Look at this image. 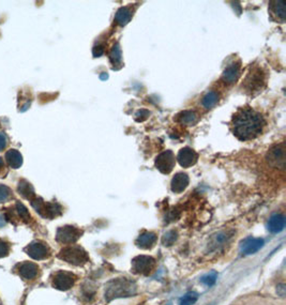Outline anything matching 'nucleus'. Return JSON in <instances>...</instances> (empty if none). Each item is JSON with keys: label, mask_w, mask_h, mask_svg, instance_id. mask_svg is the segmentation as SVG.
Here are the masks:
<instances>
[{"label": "nucleus", "mask_w": 286, "mask_h": 305, "mask_svg": "<svg viewBox=\"0 0 286 305\" xmlns=\"http://www.w3.org/2000/svg\"><path fill=\"white\" fill-rule=\"evenodd\" d=\"M31 206L44 218L51 219L54 218L59 217L62 213V208L57 202H47L44 201L41 197L33 198L31 200Z\"/></svg>", "instance_id": "nucleus-4"}, {"label": "nucleus", "mask_w": 286, "mask_h": 305, "mask_svg": "<svg viewBox=\"0 0 286 305\" xmlns=\"http://www.w3.org/2000/svg\"><path fill=\"white\" fill-rule=\"evenodd\" d=\"M177 160H178L182 167L188 168L193 166L197 162L198 154L192 148L186 147V148H182L179 151L178 155H177Z\"/></svg>", "instance_id": "nucleus-12"}, {"label": "nucleus", "mask_w": 286, "mask_h": 305, "mask_svg": "<svg viewBox=\"0 0 286 305\" xmlns=\"http://www.w3.org/2000/svg\"><path fill=\"white\" fill-rule=\"evenodd\" d=\"M232 238L231 235H228L227 233H219L218 235H215L213 239V242H211V246H214V248H216L218 246H222L225 244V242H227Z\"/></svg>", "instance_id": "nucleus-28"}, {"label": "nucleus", "mask_w": 286, "mask_h": 305, "mask_svg": "<svg viewBox=\"0 0 286 305\" xmlns=\"http://www.w3.org/2000/svg\"><path fill=\"white\" fill-rule=\"evenodd\" d=\"M189 182H190V179H189V176L187 174L178 173L175 174L173 179H171L170 189L175 194H180L188 188Z\"/></svg>", "instance_id": "nucleus-13"}, {"label": "nucleus", "mask_w": 286, "mask_h": 305, "mask_svg": "<svg viewBox=\"0 0 286 305\" xmlns=\"http://www.w3.org/2000/svg\"><path fill=\"white\" fill-rule=\"evenodd\" d=\"M156 267V259L151 256L140 255L132 259V271L135 274L149 275Z\"/></svg>", "instance_id": "nucleus-6"}, {"label": "nucleus", "mask_w": 286, "mask_h": 305, "mask_svg": "<svg viewBox=\"0 0 286 305\" xmlns=\"http://www.w3.org/2000/svg\"><path fill=\"white\" fill-rule=\"evenodd\" d=\"M3 171H4V164H3V161H2L1 157H0V176H1V174Z\"/></svg>", "instance_id": "nucleus-37"}, {"label": "nucleus", "mask_w": 286, "mask_h": 305, "mask_svg": "<svg viewBox=\"0 0 286 305\" xmlns=\"http://www.w3.org/2000/svg\"><path fill=\"white\" fill-rule=\"evenodd\" d=\"M179 120L181 123L186 124V126H193V124H195L197 122L198 117L196 115V112H194L192 110H185L179 115Z\"/></svg>", "instance_id": "nucleus-23"}, {"label": "nucleus", "mask_w": 286, "mask_h": 305, "mask_svg": "<svg viewBox=\"0 0 286 305\" xmlns=\"http://www.w3.org/2000/svg\"><path fill=\"white\" fill-rule=\"evenodd\" d=\"M8 218H5V216L3 213H0V227H2V226L5 225V223H7Z\"/></svg>", "instance_id": "nucleus-36"}, {"label": "nucleus", "mask_w": 286, "mask_h": 305, "mask_svg": "<svg viewBox=\"0 0 286 305\" xmlns=\"http://www.w3.org/2000/svg\"><path fill=\"white\" fill-rule=\"evenodd\" d=\"M76 276L72 272H68V271H58V272L53 276L51 283H53V286L56 289L66 291L74 286Z\"/></svg>", "instance_id": "nucleus-7"}, {"label": "nucleus", "mask_w": 286, "mask_h": 305, "mask_svg": "<svg viewBox=\"0 0 286 305\" xmlns=\"http://www.w3.org/2000/svg\"><path fill=\"white\" fill-rule=\"evenodd\" d=\"M12 196H13L12 191H11L10 188L3 184H0V203H3L10 200L12 198Z\"/></svg>", "instance_id": "nucleus-31"}, {"label": "nucleus", "mask_w": 286, "mask_h": 305, "mask_svg": "<svg viewBox=\"0 0 286 305\" xmlns=\"http://www.w3.org/2000/svg\"><path fill=\"white\" fill-rule=\"evenodd\" d=\"M216 280H218V273H216L215 271H213V272L204 275L201 279V282L204 285L211 287L216 283Z\"/></svg>", "instance_id": "nucleus-30"}, {"label": "nucleus", "mask_w": 286, "mask_h": 305, "mask_svg": "<svg viewBox=\"0 0 286 305\" xmlns=\"http://www.w3.org/2000/svg\"><path fill=\"white\" fill-rule=\"evenodd\" d=\"M110 60L113 65L114 70H119L122 65V55H121V48H120L119 43H115L113 45L110 53Z\"/></svg>", "instance_id": "nucleus-20"}, {"label": "nucleus", "mask_w": 286, "mask_h": 305, "mask_svg": "<svg viewBox=\"0 0 286 305\" xmlns=\"http://www.w3.org/2000/svg\"><path fill=\"white\" fill-rule=\"evenodd\" d=\"M9 254V244L0 240V258L8 256Z\"/></svg>", "instance_id": "nucleus-33"}, {"label": "nucleus", "mask_w": 286, "mask_h": 305, "mask_svg": "<svg viewBox=\"0 0 286 305\" xmlns=\"http://www.w3.org/2000/svg\"><path fill=\"white\" fill-rule=\"evenodd\" d=\"M132 11L128 7L120 8L115 15V21L119 26H125L132 19Z\"/></svg>", "instance_id": "nucleus-22"}, {"label": "nucleus", "mask_w": 286, "mask_h": 305, "mask_svg": "<svg viewBox=\"0 0 286 305\" xmlns=\"http://www.w3.org/2000/svg\"><path fill=\"white\" fill-rule=\"evenodd\" d=\"M156 167L158 168L159 172H161L164 174H168L173 171L176 164L175 155L173 151L167 150L163 151L162 153H160L156 159Z\"/></svg>", "instance_id": "nucleus-8"}, {"label": "nucleus", "mask_w": 286, "mask_h": 305, "mask_svg": "<svg viewBox=\"0 0 286 305\" xmlns=\"http://www.w3.org/2000/svg\"><path fill=\"white\" fill-rule=\"evenodd\" d=\"M5 160H7L8 165L13 169L20 168L23 164V156L20 153V151L15 149H10L5 153Z\"/></svg>", "instance_id": "nucleus-21"}, {"label": "nucleus", "mask_w": 286, "mask_h": 305, "mask_svg": "<svg viewBox=\"0 0 286 305\" xmlns=\"http://www.w3.org/2000/svg\"><path fill=\"white\" fill-rule=\"evenodd\" d=\"M285 159V153H284V146L279 145L274 146L270 149V151L268 152V161H269L272 165L279 166L280 164L284 165V160Z\"/></svg>", "instance_id": "nucleus-17"}, {"label": "nucleus", "mask_w": 286, "mask_h": 305, "mask_svg": "<svg viewBox=\"0 0 286 305\" xmlns=\"http://www.w3.org/2000/svg\"><path fill=\"white\" fill-rule=\"evenodd\" d=\"M198 300V295L194 291H189L179 299V305H194Z\"/></svg>", "instance_id": "nucleus-27"}, {"label": "nucleus", "mask_w": 286, "mask_h": 305, "mask_svg": "<svg viewBox=\"0 0 286 305\" xmlns=\"http://www.w3.org/2000/svg\"><path fill=\"white\" fill-rule=\"evenodd\" d=\"M265 126V118L261 115V112L254 110L251 107L239 109L234 115L232 120V131L234 135L242 142L259 137L264 131Z\"/></svg>", "instance_id": "nucleus-1"}, {"label": "nucleus", "mask_w": 286, "mask_h": 305, "mask_svg": "<svg viewBox=\"0 0 286 305\" xmlns=\"http://www.w3.org/2000/svg\"><path fill=\"white\" fill-rule=\"evenodd\" d=\"M93 54L95 57H100V56L104 54V46H103V45H96V46L94 47Z\"/></svg>", "instance_id": "nucleus-34"}, {"label": "nucleus", "mask_w": 286, "mask_h": 305, "mask_svg": "<svg viewBox=\"0 0 286 305\" xmlns=\"http://www.w3.org/2000/svg\"><path fill=\"white\" fill-rule=\"evenodd\" d=\"M244 83V87L249 92H260V90H262V85L265 84L264 73L262 72L260 67H256V69L252 71V73H250L248 75Z\"/></svg>", "instance_id": "nucleus-10"}, {"label": "nucleus", "mask_w": 286, "mask_h": 305, "mask_svg": "<svg viewBox=\"0 0 286 305\" xmlns=\"http://www.w3.org/2000/svg\"><path fill=\"white\" fill-rule=\"evenodd\" d=\"M15 211H16V214L19 216V218L21 219H23V222H29L31 219V217H30V213L29 211L27 210V208L23 205V203L21 201H16L15 203Z\"/></svg>", "instance_id": "nucleus-26"}, {"label": "nucleus", "mask_w": 286, "mask_h": 305, "mask_svg": "<svg viewBox=\"0 0 286 305\" xmlns=\"http://www.w3.org/2000/svg\"><path fill=\"white\" fill-rule=\"evenodd\" d=\"M264 244H265L264 239L249 237V238L244 239L243 241H241V243H240V252H241V254H243V255H253V254L262 250Z\"/></svg>", "instance_id": "nucleus-11"}, {"label": "nucleus", "mask_w": 286, "mask_h": 305, "mask_svg": "<svg viewBox=\"0 0 286 305\" xmlns=\"http://www.w3.org/2000/svg\"><path fill=\"white\" fill-rule=\"evenodd\" d=\"M135 293L136 284L133 281L125 278L112 280L105 285V299L107 301L120 298H130Z\"/></svg>", "instance_id": "nucleus-2"}, {"label": "nucleus", "mask_w": 286, "mask_h": 305, "mask_svg": "<svg viewBox=\"0 0 286 305\" xmlns=\"http://www.w3.org/2000/svg\"><path fill=\"white\" fill-rule=\"evenodd\" d=\"M19 273L23 279L25 280H33L37 278L39 273V267L33 262L25 261L20 264L19 267Z\"/></svg>", "instance_id": "nucleus-16"}, {"label": "nucleus", "mask_w": 286, "mask_h": 305, "mask_svg": "<svg viewBox=\"0 0 286 305\" xmlns=\"http://www.w3.org/2000/svg\"><path fill=\"white\" fill-rule=\"evenodd\" d=\"M83 231L71 225L59 227L56 234V240L61 244H73L81 238Z\"/></svg>", "instance_id": "nucleus-5"}, {"label": "nucleus", "mask_w": 286, "mask_h": 305, "mask_svg": "<svg viewBox=\"0 0 286 305\" xmlns=\"http://www.w3.org/2000/svg\"><path fill=\"white\" fill-rule=\"evenodd\" d=\"M219 101V94L216 93L215 91H210L207 94L205 95L202 100V105L205 107V109H211L216 105Z\"/></svg>", "instance_id": "nucleus-24"}, {"label": "nucleus", "mask_w": 286, "mask_h": 305, "mask_svg": "<svg viewBox=\"0 0 286 305\" xmlns=\"http://www.w3.org/2000/svg\"><path fill=\"white\" fill-rule=\"evenodd\" d=\"M150 112L148 111L147 109H141L139 110L135 114V120L137 122H142V121H145L148 117H149Z\"/></svg>", "instance_id": "nucleus-32"}, {"label": "nucleus", "mask_w": 286, "mask_h": 305, "mask_svg": "<svg viewBox=\"0 0 286 305\" xmlns=\"http://www.w3.org/2000/svg\"><path fill=\"white\" fill-rule=\"evenodd\" d=\"M157 240L158 237L156 234L151 233V231H144L136 239L135 244L142 250H150L156 244Z\"/></svg>", "instance_id": "nucleus-14"}, {"label": "nucleus", "mask_w": 286, "mask_h": 305, "mask_svg": "<svg viewBox=\"0 0 286 305\" xmlns=\"http://www.w3.org/2000/svg\"><path fill=\"white\" fill-rule=\"evenodd\" d=\"M271 4H273L271 9H272V13L274 15L278 16V19L281 20L282 22H284L285 16H286V12H285V2L279 0V1H273L271 2Z\"/></svg>", "instance_id": "nucleus-25"}, {"label": "nucleus", "mask_w": 286, "mask_h": 305, "mask_svg": "<svg viewBox=\"0 0 286 305\" xmlns=\"http://www.w3.org/2000/svg\"><path fill=\"white\" fill-rule=\"evenodd\" d=\"M107 78H108V75L106 74V73H102L101 80H107Z\"/></svg>", "instance_id": "nucleus-38"}, {"label": "nucleus", "mask_w": 286, "mask_h": 305, "mask_svg": "<svg viewBox=\"0 0 286 305\" xmlns=\"http://www.w3.org/2000/svg\"><path fill=\"white\" fill-rule=\"evenodd\" d=\"M58 258L73 265H84L89 261V255L82 246L69 245L62 248L58 254Z\"/></svg>", "instance_id": "nucleus-3"}, {"label": "nucleus", "mask_w": 286, "mask_h": 305, "mask_svg": "<svg viewBox=\"0 0 286 305\" xmlns=\"http://www.w3.org/2000/svg\"><path fill=\"white\" fill-rule=\"evenodd\" d=\"M240 73V65L239 64H233L228 65L226 69L223 72V80L227 84H233L235 83Z\"/></svg>", "instance_id": "nucleus-19"}, {"label": "nucleus", "mask_w": 286, "mask_h": 305, "mask_svg": "<svg viewBox=\"0 0 286 305\" xmlns=\"http://www.w3.org/2000/svg\"><path fill=\"white\" fill-rule=\"evenodd\" d=\"M178 239V234L176 230H169L167 234H164L162 243L164 246H171Z\"/></svg>", "instance_id": "nucleus-29"}, {"label": "nucleus", "mask_w": 286, "mask_h": 305, "mask_svg": "<svg viewBox=\"0 0 286 305\" xmlns=\"http://www.w3.org/2000/svg\"><path fill=\"white\" fill-rule=\"evenodd\" d=\"M17 192H19L20 195L24 198L28 200H32L33 198H36V192H34L33 186L26 181L25 179L20 180L19 184H17Z\"/></svg>", "instance_id": "nucleus-18"}, {"label": "nucleus", "mask_w": 286, "mask_h": 305, "mask_svg": "<svg viewBox=\"0 0 286 305\" xmlns=\"http://www.w3.org/2000/svg\"><path fill=\"white\" fill-rule=\"evenodd\" d=\"M285 228V217L281 213H276L270 217L267 223V229L271 234H279Z\"/></svg>", "instance_id": "nucleus-15"}, {"label": "nucleus", "mask_w": 286, "mask_h": 305, "mask_svg": "<svg viewBox=\"0 0 286 305\" xmlns=\"http://www.w3.org/2000/svg\"><path fill=\"white\" fill-rule=\"evenodd\" d=\"M25 252L28 256L36 259V261H43L50 256V250L48 244L41 241H33L25 247Z\"/></svg>", "instance_id": "nucleus-9"}, {"label": "nucleus", "mask_w": 286, "mask_h": 305, "mask_svg": "<svg viewBox=\"0 0 286 305\" xmlns=\"http://www.w3.org/2000/svg\"><path fill=\"white\" fill-rule=\"evenodd\" d=\"M7 144H8L7 135L1 132L0 133V151H2L5 147H7Z\"/></svg>", "instance_id": "nucleus-35"}]
</instances>
